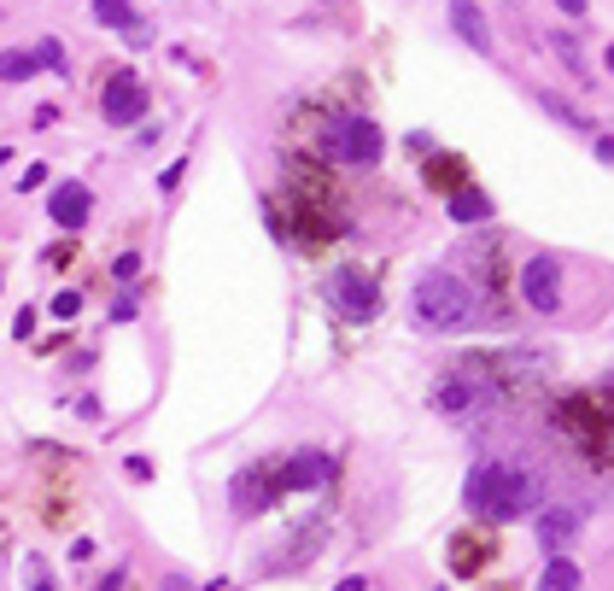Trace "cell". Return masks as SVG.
<instances>
[{"instance_id": "5bb4252c", "label": "cell", "mask_w": 614, "mask_h": 591, "mask_svg": "<svg viewBox=\"0 0 614 591\" xmlns=\"http://www.w3.org/2000/svg\"><path fill=\"white\" fill-rule=\"evenodd\" d=\"M538 591H579V568L568 563V556H551V568H544Z\"/></svg>"}, {"instance_id": "7a4b0ae2", "label": "cell", "mask_w": 614, "mask_h": 591, "mask_svg": "<svg viewBox=\"0 0 614 591\" xmlns=\"http://www.w3.org/2000/svg\"><path fill=\"white\" fill-rule=\"evenodd\" d=\"M486 316L480 293L468 281H456L451 269H428L416 281V323L433 328V334H456V328H474Z\"/></svg>"}, {"instance_id": "ffe728a7", "label": "cell", "mask_w": 614, "mask_h": 591, "mask_svg": "<svg viewBox=\"0 0 614 591\" xmlns=\"http://www.w3.org/2000/svg\"><path fill=\"white\" fill-rule=\"evenodd\" d=\"M159 591H194V580H182V573H164V586Z\"/></svg>"}, {"instance_id": "277c9868", "label": "cell", "mask_w": 614, "mask_h": 591, "mask_svg": "<svg viewBox=\"0 0 614 591\" xmlns=\"http://www.w3.org/2000/svg\"><path fill=\"white\" fill-rule=\"evenodd\" d=\"M328 305L346 316V323H374V316H381V281H374L369 269H357V264L334 269L328 276Z\"/></svg>"}, {"instance_id": "8fae6325", "label": "cell", "mask_w": 614, "mask_h": 591, "mask_svg": "<svg viewBox=\"0 0 614 591\" xmlns=\"http://www.w3.org/2000/svg\"><path fill=\"white\" fill-rule=\"evenodd\" d=\"M451 30L463 36L474 54H491V36H486V12L474 0H451Z\"/></svg>"}, {"instance_id": "603a6c76", "label": "cell", "mask_w": 614, "mask_h": 591, "mask_svg": "<svg viewBox=\"0 0 614 591\" xmlns=\"http://www.w3.org/2000/svg\"><path fill=\"white\" fill-rule=\"evenodd\" d=\"M339 591H363V580H357V573H351V580H339Z\"/></svg>"}, {"instance_id": "cb8c5ba5", "label": "cell", "mask_w": 614, "mask_h": 591, "mask_svg": "<svg viewBox=\"0 0 614 591\" xmlns=\"http://www.w3.org/2000/svg\"><path fill=\"white\" fill-rule=\"evenodd\" d=\"M36 591H54V586H47V580H42V573H36Z\"/></svg>"}, {"instance_id": "ac0fdd59", "label": "cell", "mask_w": 614, "mask_h": 591, "mask_svg": "<svg viewBox=\"0 0 614 591\" xmlns=\"http://www.w3.org/2000/svg\"><path fill=\"white\" fill-rule=\"evenodd\" d=\"M112 276H117V281H135V276H141V258H135V252H124V258H117V269H112Z\"/></svg>"}, {"instance_id": "9a60e30c", "label": "cell", "mask_w": 614, "mask_h": 591, "mask_svg": "<svg viewBox=\"0 0 614 591\" xmlns=\"http://www.w3.org/2000/svg\"><path fill=\"white\" fill-rule=\"evenodd\" d=\"M36 71H42L36 54H0V82H24V77H36Z\"/></svg>"}, {"instance_id": "7402d4cb", "label": "cell", "mask_w": 614, "mask_h": 591, "mask_svg": "<svg viewBox=\"0 0 614 591\" xmlns=\"http://www.w3.org/2000/svg\"><path fill=\"white\" fill-rule=\"evenodd\" d=\"M117 586H124V568H112L106 580H100V591H117Z\"/></svg>"}, {"instance_id": "30bf717a", "label": "cell", "mask_w": 614, "mask_h": 591, "mask_svg": "<svg viewBox=\"0 0 614 591\" xmlns=\"http://www.w3.org/2000/svg\"><path fill=\"white\" fill-rule=\"evenodd\" d=\"M269 498H276V480H269V468H246V475L234 480V510H241V515L269 510Z\"/></svg>"}, {"instance_id": "8992f818", "label": "cell", "mask_w": 614, "mask_h": 591, "mask_svg": "<svg viewBox=\"0 0 614 591\" xmlns=\"http://www.w3.org/2000/svg\"><path fill=\"white\" fill-rule=\"evenodd\" d=\"M269 480H276V493L328 486V480H334V457H328V451H299V457H287L281 468H269Z\"/></svg>"}, {"instance_id": "52a82bcc", "label": "cell", "mask_w": 614, "mask_h": 591, "mask_svg": "<svg viewBox=\"0 0 614 591\" xmlns=\"http://www.w3.org/2000/svg\"><path fill=\"white\" fill-rule=\"evenodd\" d=\"M100 112H106V124H135V117H147V82L141 77H112L106 82V100H100Z\"/></svg>"}, {"instance_id": "ba28073f", "label": "cell", "mask_w": 614, "mask_h": 591, "mask_svg": "<svg viewBox=\"0 0 614 591\" xmlns=\"http://www.w3.org/2000/svg\"><path fill=\"white\" fill-rule=\"evenodd\" d=\"M89 206H94V194L82 188V182H59V188H54V206H47V211H54L59 229H82V223H89Z\"/></svg>"}, {"instance_id": "2e32d148", "label": "cell", "mask_w": 614, "mask_h": 591, "mask_svg": "<svg viewBox=\"0 0 614 591\" xmlns=\"http://www.w3.org/2000/svg\"><path fill=\"white\" fill-rule=\"evenodd\" d=\"M556 54L574 65V77H586V59H579V47H574V36H556Z\"/></svg>"}, {"instance_id": "4fadbf2b", "label": "cell", "mask_w": 614, "mask_h": 591, "mask_svg": "<svg viewBox=\"0 0 614 591\" xmlns=\"http://www.w3.org/2000/svg\"><path fill=\"white\" fill-rule=\"evenodd\" d=\"M451 217H456V223H486V217H491V199L474 194V188H463V194H451Z\"/></svg>"}, {"instance_id": "e0dca14e", "label": "cell", "mask_w": 614, "mask_h": 591, "mask_svg": "<svg viewBox=\"0 0 614 591\" xmlns=\"http://www.w3.org/2000/svg\"><path fill=\"white\" fill-rule=\"evenodd\" d=\"M36 59H42V65H54V71H65V47H59V42H42V47H36Z\"/></svg>"}, {"instance_id": "6da1fadb", "label": "cell", "mask_w": 614, "mask_h": 591, "mask_svg": "<svg viewBox=\"0 0 614 591\" xmlns=\"http://www.w3.org/2000/svg\"><path fill=\"white\" fill-rule=\"evenodd\" d=\"M463 498H468V510H474V515L521 521V515H533V510H538L544 486H538L533 468H515V463H503V457H486V463H474V475H468V486H463Z\"/></svg>"}, {"instance_id": "7c38bea8", "label": "cell", "mask_w": 614, "mask_h": 591, "mask_svg": "<svg viewBox=\"0 0 614 591\" xmlns=\"http://www.w3.org/2000/svg\"><path fill=\"white\" fill-rule=\"evenodd\" d=\"M574 533H579V510H544L538 515V545L544 551H561Z\"/></svg>"}, {"instance_id": "3957f363", "label": "cell", "mask_w": 614, "mask_h": 591, "mask_svg": "<svg viewBox=\"0 0 614 591\" xmlns=\"http://www.w3.org/2000/svg\"><path fill=\"white\" fill-rule=\"evenodd\" d=\"M322 153L334 164H374L386 153V135H381V124H369V117H334V124L322 129Z\"/></svg>"}, {"instance_id": "44dd1931", "label": "cell", "mask_w": 614, "mask_h": 591, "mask_svg": "<svg viewBox=\"0 0 614 591\" xmlns=\"http://www.w3.org/2000/svg\"><path fill=\"white\" fill-rule=\"evenodd\" d=\"M561 12H568V19H586V0H556Z\"/></svg>"}, {"instance_id": "9c48e42d", "label": "cell", "mask_w": 614, "mask_h": 591, "mask_svg": "<svg viewBox=\"0 0 614 591\" xmlns=\"http://www.w3.org/2000/svg\"><path fill=\"white\" fill-rule=\"evenodd\" d=\"M94 19L112 24V30H124L129 47H147V36H152V30L135 19V0H94Z\"/></svg>"}, {"instance_id": "d6986e66", "label": "cell", "mask_w": 614, "mask_h": 591, "mask_svg": "<svg viewBox=\"0 0 614 591\" xmlns=\"http://www.w3.org/2000/svg\"><path fill=\"white\" fill-rule=\"evenodd\" d=\"M82 311V293H59L54 299V316H77Z\"/></svg>"}, {"instance_id": "5b68a950", "label": "cell", "mask_w": 614, "mask_h": 591, "mask_svg": "<svg viewBox=\"0 0 614 591\" xmlns=\"http://www.w3.org/2000/svg\"><path fill=\"white\" fill-rule=\"evenodd\" d=\"M521 299L533 311H561V264L556 258H526L521 264Z\"/></svg>"}]
</instances>
